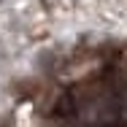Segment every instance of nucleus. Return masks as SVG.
I'll use <instances>...</instances> for the list:
<instances>
[{"label":"nucleus","instance_id":"1","mask_svg":"<svg viewBox=\"0 0 127 127\" xmlns=\"http://www.w3.org/2000/svg\"><path fill=\"white\" fill-rule=\"evenodd\" d=\"M73 114H76V100H73V95H70V92H65L60 100L54 103V116L68 119V116H73Z\"/></svg>","mask_w":127,"mask_h":127}]
</instances>
